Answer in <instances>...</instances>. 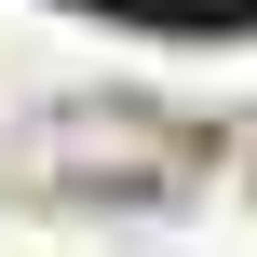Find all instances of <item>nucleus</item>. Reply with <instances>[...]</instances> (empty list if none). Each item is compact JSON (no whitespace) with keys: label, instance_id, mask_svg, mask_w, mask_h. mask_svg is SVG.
I'll return each instance as SVG.
<instances>
[{"label":"nucleus","instance_id":"obj_1","mask_svg":"<svg viewBox=\"0 0 257 257\" xmlns=\"http://www.w3.org/2000/svg\"><path fill=\"white\" fill-rule=\"evenodd\" d=\"M163 14H217V27H230V14H257V0H163Z\"/></svg>","mask_w":257,"mask_h":257}]
</instances>
